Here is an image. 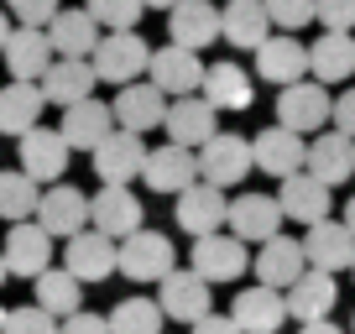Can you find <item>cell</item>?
<instances>
[{
  "instance_id": "1",
  "label": "cell",
  "mask_w": 355,
  "mask_h": 334,
  "mask_svg": "<svg viewBox=\"0 0 355 334\" xmlns=\"http://www.w3.org/2000/svg\"><path fill=\"white\" fill-rule=\"evenodd\" d=\"M178 267V251L162 230H131L125 240H115V272L125 282H162L167 272Z\"/></svg>"
},
{
  "instance_id": "2",
  "label": "cell",
  "mask_w": 355,
  "mask_h": 334,
  "mask_svg": "<svg viewBox=\"0 0 355 334\" xmlns=\"http://www.w3.org/2000/svg\"><path fill=\"white\" fill-rule=\"evenodd\" d=\"M146 58H152V47H146L141 32H100L89 63H94L100 84H136L146 73Z\"/></svg>"
},
{
  "instance_id": "3",
  "label": "cell",
  "mask_w": 355,
  "mask_h": 334,
  "mask_svg": "<svg viewBox=\"0 0 355 334\" xmlns=\"http://www.w3.org/2000/svg\"><path fill=\"white\" fill-rule=\"evenodd\" d=\"M329 110H334V94L319 78L282 84V94H277V125H288V131H298V136H319L324 125H329Z\"/></svg>"
},
{
  "instance_id": "4",
  "label": "cell",
  "mask_w": 355,
  "mask_h": 334,
  "mask_svg": "<svg viewBox=\"0 0 355 334\" xmlns=\"http://www.w3.org/2000/svg\"><path fill=\"white\" fill-rule=\"evenodd\" d=\"M245 173H256V162H251V141H245V136H235V131H214L209 141L199 146V178H204V183H214V188H235Z\"/></svg>"
},
{
  "instance_id": "5",
  "label": "cell",
  "mask_w": 355,
  "mask_h": 334,
  "mask_svg": "<svg viewBox=\"0 0 355 334\" xmlns=\"http://www.w3.org/2000/svg\"><path fill=\"white\" fill-rule=\"evenodd\" d=\"M225 214H230L225 188H214V183H204V178H193L183 193H173V220H178V230H189L193 240L225 230Z\"/></svg>"
},
{
  "instance_id": "6",
  "label": "cell",
  "mask_w": 355,
  "mask_h": 334,
  "mask_svg": "<svg viewBox=\"0 0 355 334\" xmlns=\"http://www.w3.org/2000/svg\"><path fill=\"white\" fill-rule=\"evenodd\" d=\"M157 303H162V313L178 319V324H199L204 313H214V292H209V282H204L193 267H173L167 272V277L157 282Z\"/></svg>"
},
{
  "instance_id": "7",
  "label": "cell",
  "mask_w": 355,
  "mask_h": 334,
  "mask_svg": "<svg viewBox=\"0 0 355 334\" xmlns=\"http://www.w3.org/2000/svg\"><path fill=\"white\" fill-rule=\"evenodd\" d=\"M16 157H21V173H26V178L47 188V183H63L73 146H68L58 131H47V125H32L26 136H16Z\"/></svg>"
},
{
  "instance_id": "8",
  "label": "cell",
  "mask_w": 355,
  "mask_h": 334,
  "mask_svg": "<svg viewBox=\"0 0 355 334\" xmlns=\"http://www.w3.org/2000/svg\"><path fill=\"white\" fill-rule=\"evenodd\" d=\"M204 68H209V63H204L193 47H178V42L157 47V53L146 58V78H152V84L167 94V100H178V94H199Z\"/></svg>"
},
{
  "instance_id": "9",
  "label": "cell",
  "mask_w": 355,
  "mask_h": 334,
  "mask_svg": "<svg viewBox=\"0 0 355 334\" xmlns=\"http://www.w3.org/2000/svg\"><path fill=\"white\" fill-rule=\"evenodd\" d=\"M193 272H199L204 282H241V272L251 267V251H245V240H235L230 230H214V235H199L193 240Z\"/></svg>"
},
{
  "instance_id": "10",
  "label": "cell",
  "mask_w": 355,
  "mask_h": 334,
  "mask_svg": "<svg viewBox=\"0 0 355 334\" xmlns=\"http://www.w3.org/2000/svg\"><path fill=\"white\" fill-rule=\"evenodd\" d=\"M251 162H256V173L282 183V178H293V173H303V162H309V136L288 131V125H266L251 141Z\"/></svg>"
},
{
  "instance_id": "11",
  "label": "cell",
  "mask_w": 355,
  "mask_h": 334,
  "mask_svg": "<svg viewBox=\"0 0 355 334\" xmlns=\"http://www.w3.org/2000/svg\"><path fill=\"white\" fill-rule=\"evenodd\" d=\"M162 131H167V141H178V146H189V152H199V146L209 141L214 131H220V110H214L204 94H178V100H167Z\"/></svg>"
},
{
  "instance_id": "12",
  "label": "cell",
  "mask_w": 355,
  "mask_h": 334,
  "mask_svg": "<svg viewBox=\"0 0 355 334\" xmlns=\"http://www.w3.org/2000/svg\"><path fill=\"white\" fill-rule=\"evenodd\" d=\"M282 204H277V193H241V199H230V214H225V230L235 235V240H245V245H261V240H272V235L282 230Z\"/></svg>"
},
{
  "instance_id": "13",
  "label": "cell",
  "mask_w": 355,
  "mask_h": 334,
  "mask_svg": "<svg viewBox=\"0 0 355 334\" xmlns=\"http://www.w3.org/2000/svg\"><path fill=\"white\" fill-rule=\"evenodd\" d=\"M0 256H6V272H11V277H26V282H32L37 272L53 267L58 251H53V235H47L37 220H16L11 235H6V245H0Z\"/></svg>"
},
{
  "instance_id": "14",
  "label": "cell",
  "mask_w": 355,
  "mask_h": 334,
  "mask_svg": "<svg viewBox=\"0 0 355 334\" xmlns=\"http://www.w3.org/2000/svg\"><path fill=\"white\" fill-rule=\"evenodd\" d=\"M37 225H42L53 240L89 230V193H78L73 183H47L42 199H37Z\"/></svg>"
},
{
  "instance_id": "15",
  "label": "cell",
  "mask_w": 355,
  "mask_h": 334,
  "mask_svg": "<svg viewBox=\"0 0 355 334\" xmlns=\"http://www.w3.org/2000/svg\"><path fill=\"white\" fill-rule=\"evenodd\" d=\"M256 78L277 84V89L309 78V42H298V32H272L256 47Z\"/></svg>"
},
{
  "instance_id": "16",
  "label": "cell",
  "mask_w": 355,
  "mask_h": 334,
  "mask_svg": "<svg viewBox=\"0 0 355 334\" xmlns=\"http://www.w3.org/2000/svg\"><path fill=\"white\" fill-rule=\"evenodd\" d=\"M141 199H136L125 183H105L94 199H89V225L100 235H110V240H125L131 230H141Z\"/></svg>"
},
{
  "instance_id": "17",
  "label": "cell",
  "mask_w": 355,
  "mask_h": 334,
  "mask_svg": "<svg viewBox=\"0 0 355 334\" xmlns=\"http://www.w3.org/2000/svg\"><path fill=\"white\" fill-rule=\"evenodd\" d=\"M303 261L309 267H319V272H350V261H355V230L345 220H319V225H309V235H303Z\"/></svg>"
},
{
  "instance_id": "18",
  "label": "cell",
  "mask_w": 355,
  "mask_h": 334,
  "mask_svg": "<svg viewBox=\"0 0 355 334\" xmlns=\"http://www.w3.org/2000/svg\"><path fill=\"white\" fill-rule=\"evenodd\" d=\"M251 272H256V282L261 288H277V292H288L293 282L309 272V261H303V240H288V235H272V240H261V251L251 256Z\"/></svg>"
},
{
  "instance_id": "19",
  "label": "cell",
  "mask_w": 355,
  "mask_h": 334,
  "mask_svg": "<svg viewBox=\"0 0 355 334\" xmlns=\"http://www.w3.org/2000/svg\"><path fill=\"white\" fill-rule=\"evenodd\" d=\"M89 157H94L100 183H125L131 188V178H141V167H146V141L136 131H110Z\"/></svg>"
},
{
  "instance_id": "20",
  "label": "cell",
  "mask_w": 355,
  "mask_h": 334,
  "mask_svg": "<svg viewBox=\"0 0 355 334\" xmlns=\"http://www.w3.org/2000/svg\"><path fill=\"white\" fill-rule=\"evenodd\" d=\"M58 256H63V267L73 272L78 282H105V277L115 272V240H110V235H100L94 225H89V230L68 235Z\"/></svg>"
},
{
  "instance_id": "21",
  "label": "cell",
  "mask_w": 355,
  "mask_h": 334,
  "mask_svg": "<svg viewBox=\"0 0 355 334\" xmlns=\"http://www.w3.org/2000/svg\"><path fill=\"white\" fill-rule=\"evenodd\" d=\"M115 125L121 131H136V136H146V131H157L162 125V115H167V94L157 89L152 78L146 84H121L115 89Z\"/></svg>"
},
{
  "instance_id": "22",
  "label": "cell",
  "mask_w": 355,
  "mask_h": 334,
  "mask_svg": "<svg viewBox=\"0 0 355 334\" xmlns=\"http://www.w3.org/2000/svg\"><path fill=\"white\" fill-rule=\"evenodd\" d=\"M141 178H146L152 193H183L199 178V152H189V146H178V141H162L157 152H146Z\"/></svg>"
},
{
  "instance_id": "23",
  "label": "cell",
  "mask_w": 355,
  "mask_h": 334,
  "mask_svg": "<svg viewBox=\"0 0 355 334\" xmlns=\"http://www.w3.org/2000/svg\"><path fill=\"white\" fill-rule=\"evenodd\" d=\"M167 37L178 47L204 53L209 42H220V6L214 0H178L173 11H167Z\"/></svg>"
},
{
  "instance_id": "24",
  "label": "cell",
  "mask_w": 355,
  "mask_h": 334,
  "mask_svg": "<svg viewBox=\"0 0 355 334\" xmlns=\"http://www.w3.org/2000/svg\"><path fill=\"white\" fill-rule=\"evenodd\" d=\"M115 131V110L105 100H78V105H68L63 110V121H58V136H63L73 152H94V146L105 141V136Z\"/></svg>"
},
{
  "instance_id": "25",
  "label": "cell",
  "mask_w": 355,
  "mask_h": 334,
  "mask_svg": "<svg viewBox=\"0 0 355 334\" xmlns=\"http://www.w3.org/2000/svg\"><path fill=\"white\" fill-rule=\"evenodd\" d=\"M230 319L241 324V334H277L288 324V303H282L277 288H241L230 303Z\"/></svg>"
},
{
  "instance_id": "26",
  "label": "cell",
  "mask_w": 355,
  "mask_h": 334,
  "mask_svg": "<svg viewBox=\"0 0 355 334\" xmlns=\"http://www.w3.org/2000/svg\"><path fill=\"white\" fill-rule=\"evenodd\" d=\"M0 58H6V68H11V78H26V84H37V78L53 68V42H47L42 26H11V37H6V47H0Z\"/></svg>"
},
{
  "instance_id": "27",
  "label": "cell",
  "mask_w": 355,
  "mask_h": 334,
  "mask_svg": "<svg viewBox=\"0 0 355 334\" xmlns=\"http://www.w3.org/2000/svg\"><path fill=\"white\" fill-rule=\"evenodd\" d=\"M37 84H42V100H47V105L68 110V105L89 100L100 78H94V63H89V58H53V68H47Z\"/></svg>"
},
{
  "instance_id": "28",
  "label": "cell",
  "mask_w": 355,
  "mask_h": 334,
  "mask_svg": "<svg viewBox=\"0 0 355 334\" xmlns=\"http://www.w3.org/2000/svg\"><path fill=\"white\" fill-rule=\"evenodd\" d=\"M282 303H288V319L298 324H313V319H329L334 303H340V288H334V272H319L309 267L298 282H293L288 292H282Z\"/></svg>"
},
{
  "instance_id": "29",
  "label": "cell",
  "mask_w": 355,
  "mask_h": 334,
  "mask_svg": "<svg viewBox=\"0 0 355 334\" xmlns=\"http://www.w3.org/2000/svg\"><path fill=\"white\" fill-rule=\"evenodd\" d=\"M266 37H272V16H266L261 0H225L220 6V42L256 53Z\"/></svg>"
},
{
  "instance_id": "30",
  "label": "cell",
  "mask_w": 355,
  "mask_h": 334,
  "mask_svg": "<svg viewBox=\"0 0 355 334\" xmlns=\"http://www.w3.org/2000/svg\"><path fill=\"white\" fill-rule=\"evenodd\" d=\"M303 173H313L319 183L340 188L345 178H355V141L340 136V131H319L309 141V162H303Z\"/></svg>"
},
{
  "instance_id": "31",
  "label": "cell",
  "mask_w": 355,
  "mask_h": 334,
  "mask_svg": "<svg viewBox=\"0 0 355 334\" xmlns=\"http://www.w3.org/2000/svg\"><path fill=\"white\" fill-rule=\"evenodd\" d=\"M199 94L220 115L225 110H251V105H256V84H251V73H245L241 63H209V68H204Z\"/></svg>"
},
{
  "instance_id": "32",
  "label": "cell",
  "mask_w": 355,
  "mask_h": 334,
  "mask_svg": "<svg viewBox=\"0 0 355 334\" xmlns=\"http://www.w3.org/2000/svg\"><path fill=\"white\" fill-rule=\"evenodd\" d=\"M329 183H319L313 173H293V178H282V193H277V204H282V214L288 220H298V225H319V220H329Z\"/></svg>"
},
{
  "instance_id": "33",
  "label": "cell",
  "mask_w": 355,
  "mask_h": 334,
  "mask_svg": "<svg viewBox=\"0 0 355 334\" xmlns=\"http://www.w3.org/2000/svg\"><path fill=\"white\" fill-rule=\"evenodd\" d=\"M42 84H26V78H11L0 89V136H26L32 125H42Z\"/></svg>"
},
{
  "instance_id": "34",
  "label": "cell",
  "mask_w": 355,
  "mask_h": 334,
  "mask_svg": "<svg viewBox=\"0 0 355 334\" xmlns=\"http://www.w3.org/2000/svg\"><path fill=\"white\" fill-rule=\"evenodd\" d=\"M309 73L319 84H345L355 78V37L350 32H324L319 42H309Z\"/></svg>"
},
{
  "instance_id": "35",
  "label": "cell",
  "mask_w": 355,
  "mask_h": 334,
  "mask_svg": "<svg viewBox=\"0 0 355 334\" xmlns=\"http://www.w3.org/2000/svg\"><path fill=\"white\" fill-rule=\"evenodd\" d=\"M42 32H47V42H53L58 58H89L94 42H100V21H94L84 6H78V11H58Z\"/></svg>"
},
{
  "instance_id": "36",
  "label": "cell",
  "mask_w": 355,
  "mask_h": 334,
  "mask_svg": "<svg viewBox=\"0 0 355 334\" xmlns=\"http://www.w3.org/2000/svg\"><path fill=\"white\" fill-rule=\"evenodd\" d=\"M32 282H37V303H42L53 319H68V313L84 308V282L68 267H47V272H37Z\"/></svg>"
},
{
  "instance_id": "37",
  "label": "cell",
  "mask_w": 355,
  "mask_h": 334,
  "mask_svg": "<svg viewBox=\"0 0 355 334\" xmlns=\"http://www.w3.org/2000/svg\"><path fill=\"white\" fill-rule=\"evenodd\" d=\"M105 324H110V334H162L167 313L157 298H141V292H131V298H121L110 313H105Z\"/></svg>"
},
{
  "instance_id": "38",
  "label": "cell",
  "mask_w": 355,
  "mask_h": 334,
  "mask_svg": "<svg viewBox=\"0 0 355 334\" xmlns=\"http://www.w3.org/2000/svg\"><path fill=\"white\" fill-rule=\"evenodd\" d=\"M37 199H42V183H32L21 167H6L0 173V220H32L37 214Z\"/></svg>"
},
{
  "instance_id": "39",
  "label": "cell",
  "mask_w": 355,
  "mask_h": 334,
  "mask_svg": "<svg viewBox=\"0 0 355 334\" xmlns=\"http://www.w3.org/2000/svg\"><path fill=\"white\" fill-rule=\"evenodd\" d=\"M84 11L94 16L105 32H136V21H141L146 6H141V0H89Z\"/></svg>"
},
{
  "instance_id": "40",
  "label": "cell",
  "mask_w": 355,
  "mask_h": 334,
  "mask_svg": "<svg viewBox=\"0 0 355 334\" xmlns=\"http://www.w3.org/2000/svg\"><path fill=\"white\" fill-rule=\"evenodd\" d=\"M0 334H58V319L42 308V303H21V308H6Z\"/></svg>"
},
{
  "instance_id": "41",
  "label": "cell",
  "mask_w": 355,
  "mask_h": 334,
  "mask_svg": "<svg viewBox=\"0 0 355 334\" xmlns=\"http://www.w3.org/2000/svg\"><path fill=\"white\" fill-rule=\"evenodd\" d=\"M277 32H303L313 21V0H261Z\"/></svg>"
},
{
  "instance_id": "42",
  "label": "cell",
  "mask_w": 355,
  "mask_h": 334,
  "mask_svg": "<svg viewBox=\"0 0 355 334\" xmlns=\"http://www.w3.org/2000/svg\"><path fill=\"white\" fill-rule=\"evenodd\" d=\"M313 21H324V32H350L355 0H313Z\"/></svg>"
},
{
  "instance_id": "43",
  "label": "cell",
  "mask_w": 355,
  "mask_h": 334,
  "mask_svg": "<svg viewBox=\"0 0 355 334\" xmlns=\"http://www.w3.org/2000/svg\"><path fill=\"white\" fill-rule=\"evenodd\" d=\"M6 11H11L21 26H47L63 6H58V0H6Z\"/></svg>"
},
{
  "instance_id": "44",
  "label": "cell",
  "mask_w": 355,
  "mask_h": 334,
  "mask_svg": "<svg viewBox=\"0 0 355 334\" xmlns=\"http://www.w3.org/2000/svg\"><path fill=\"white\" fill-rule=\"evenodd\" d=\"M329 125H334V131H340V136H350V141H355V84H350V89H345V94H334Z\"/></svg>"
},
{
  "instance_id": "45",
  "label": "cell",
  "mask_w": 355,
  "mask_h": 334,
  "mask_svg": "<svg viewBox=\"0 0 355 334\" xmlns=\"http://www.w3.org/2000/svg\"><path fill=\"white\" fill-rule=\"evenodd\" d=\"M58 334H110V324L100 319V313H68V319H58Z\"/></svg>"
},
{
  "instance_id": "46",
  "label": "cell",
  "mask_w": 355,
  "mask_h": 334,
  "mask_svg": "<svg viewBox=\"0 0 355 334\" xmlns=\"http://www.w3.org/2000/svg\"><path fill=\"white\" fill-rule=\"evenodd\" d=\"M193 334H241V324L230 319V313H204L199 324H189Z\"/></svg>"
},
{
  "instance_id": "47",
  "label": "cell",
  "mask_w": 355,
  "mask_h": 334,
  "mask_svg": "<svg viewBox=\"0 0 355 334\" xmlns=\"http://www.w3.org/2000/svg\"><path fill=\"white\" fill-rule=\"evenodd\" d=\"M298 334H345L334 319H313V324H298Z\"/></svg>"
},
{
  "instance_id": "48",
  "label": "cell",
  "mask_w": 355,
  "mask_h": 334,
  "mask_svg": "<svg viewBox=\"0 0 355 334\" xmlns=\"http://www.w3.org/2000/svg\"><path fill=\"white\" fill-rule=\"evenodd\" d=\"M6 37H11V11L0 6V47H6Z\"/></svg>"
},
{
  "instance_id": "49",
  "label": "cell",
  "mask_w": 355,
  "mask_h": 334,
  "mask_svg": "<svg viewBox=\"0 0 355 334\" xmlns=\"http://www.w3.org/2000/svg\"><path fill=\"white\" fill-rule=\"evenodd\" d=\"M141 6H146V11H173L178 0H141Z\"/></svg>"
},
{
  "instance_id": "50",
  "label": "cell",
  "mask_w": 355,
  "mask_h": 334,
  "mask_svg": "<svg viewBox=\"0 0 355 334\" xmlns=\"http://www.w3.org/2000/svg\"><path fill=\"white\" fill-rule=\"evenodd\" d=\"M345 225H350V230H355V199L345 204Z\"/></svg>"
},
{
  "instance_id": "51",
  "label": "cell",
  "mask_w": 355,
  "mask_h": 334,
  "mask_svg": "<svg viewBox=\"0 0 355 334\" xmlns=\"http://www.w3.org/2000/svg\"><path fill=\"white\" fill-rule=\"evenodd\" d=\"M6 277H11V272H6V256H0V282H6Z\"/></svg>"
},
{
  "instance_id": "52",
  "label": "cell",
  "mask_w": 355,
  "mask_h": 334,
  "mask_svg": "<svg viewBox=\"0 0 355 334\" xmlns=\"http://www.w3.org/2000/svg\"><path fill=\"white\" fill-rule=\"evenodd\" d=\"M350 334H355V319H350Z\"/></svg>"
},
{
  "instance_id": "53",
  "label": "cell",
  "mask_w": 355,
  "mask_h": 334,
  "mask_svg": "<svg viewBox=\"0 0 355 334\" xmlns=\"http://www.w3.org/2000/svg\"><path fill=\"white\" fill-rule=\"evenodd\" d=\"M0 319H6V308H0Z\"/></svg>"
},
{
  "instance_id": "54",
  "label": "cell",
  "mask_w": 355,
  "mask_h": 334,
  "mask_svg": "<svg viewBox=\"0 0 355 334\" xmlns=\"http://www.w3.org/2000/svg\"><path fill=\"white\" fill-rule=\"evenodd\" d=\"M350 272H355V261H350Z\"/></svg>"
}]
</instances>
